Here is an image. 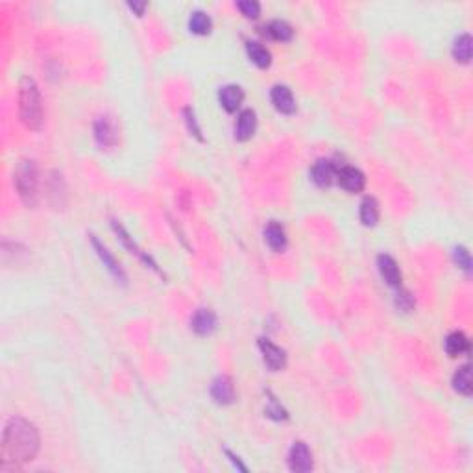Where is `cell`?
Wrapping results in <instances>:
<instances>
[{
  "instance_id": "4",
  "label": "cell",
  "mask_w": 473,
  "mask_h": 473,
  "mask_svg": "<svg viewBox=\"0 0 473 473\" xmlns=\"http://www.w3.org/2000/svg\"><path fill=\"white\" fill-rule=\"evenodd\" d=\"M93 135H95L96 145L100 146L102 150H111L121 141V128H118L115 117L106 113L96 118L93 124Z\"/></svg>"
},
{
  "instance_id": "19",
  "label": "cell",
  "mask_w": 473,
  "mask_h": 473,
  "mask_svg": "<svg viewBox=\"0 0 473 473\" xmlns=\"http://www.w3.org/2000/svg\"><path fill=\"white\" fill-rule=\"evenodd\" d=\"M246 54L256 67L268 69L272 65V54L259 41H246Z\"/></svg>"
},
{
  "instance_id": "15",
  "label": "cell",
  "mask_w": 473,
  "mask_h": 473,
  "mask_svg": "<svg viewBox=\"0 0 473 473\" xmlns=\"http://www.w3.org/2000/svg\"><path fill=\"white\" fill-rule=\"evenodd\" d=\"M265 242L268 244V248L272 251H281L287 250V244H289V237H287V231H285L283 224L278 222V220H270V222L265 226Z\"/></svg>"
},
{
  "instance_id": "29",
  "label": "cell",
  "mask_w": 473,
  "mask_h": 473,
  "mask_svg": "<svg viewBox=\"0 0 473 473\" xmlns=\"http://www.w3.org/2000/svg\"><path fill=\"white\" fill-rule=\"evenodd\" d=\"M237 8L246 19H257L261 15V4L257 0H239Z\"/></svg>"
},
{
  "instance_id": "9",
  "label": "cell",
  "mask_w": 473,
  "mask_h": 473,
  "mask_svg": "<svg viewBox=\"0 0 473 473\" xmlns=\"http://www.w3.org/2000/svg\"><path fill=\"white\" fill-rule=\"evenodd\" d=\"M209 394H211L213 401H215L217 405H231L235 401L233 379L229 377V375H224V373L222 375H217V377L213 379Z\"/></svg>"
},
{
  "instance_id": "10",
  "label": "cell",
  "mask_w": 473,
  "mask_h": 473,
  "mask_svg": "<svg viewBox=\"0 0 473 473\" xmlns=\"http://www.w3.org/2000/svg\"><path fill=\"white\" fill-rule=\"evenodd\" d=\"M337 184L351 195H355V193H362L366 187V176L357 167H339Z\"/></svg>"
},
{
  "instance_id": "22",
  "label": "cell",
  "mask_w": 473,
  "mask_h": 473,
  "mask_svg": "<svg viewBox=\"0 0 473 473\" xmlns=\"http://www.w3.org/2000/svg\"><path fill=\"white\" fill-rule=\"evenodd\" d=\"M48 198H51L52 206L62 209L65 206V198H67V189H65V181H63V176L60 172H52L51 179H48Z\"/></svg>"
},
{
  "instance_id": "12",
  "label": "cell",
  "mask_w": 473,
  "mask_h": 473,
  "mask_svg": "<svg viewBox=\"0 0 473 473\" xmlns=\"http://www.w3.org/2000/svg\"><path fill=\"white\" fill-rule=\"evenodd\" d=\"M337 174H339V167L329 159H320L311 168V179L314 181V185L322 187V189L337 184Z\"/></svg>"
},
{
  "instance_id": "17",
  "label": "cell",
  "mask_w": 473,
  "mask_h": 473,
  "mask_svg": "<svg viewBox=\"0 0 473 473\" xmlns=\"http://www.w3.org/2000/svg\"><path fill=\"white\" fill-rule=\"evenodd\" d=\"M244 100V91L237 84H228L218 89V102L228 113L239 111L240 104Z\"/></svg>"
},
{
  "instance_id": "24",
  "label": "cell",
  "mask_w": 473,
  "mask_h": 473,
  "mask_svg": "<svg viewBox=\"0 0 473 473\" xmlns=\"http://www.w3.org/2000/svg\"><path fill=\"white\" fill-rule=\"evenodd\" d=\"M267 34L272 37L274 41H279V43H289L292 37H294V30L290 26L287 21H281V19H276L272 23L267 26Z\"/></svg>"
},
{
  "instance_id": "23",
  "label": "cell",
  "mask_w": 473,
  "mask_h": 473,
  "mask_svg": "<svg viewBox=\"0 0 473 473\" xmlns=\"http://www.w3.org/2000/svg\"><path fill=\"white\" fill-rule=\"evenodd\" d=\"M359 218H361L362 226L373 228L379 222V204L373 196H366L361 202V209H359Z\"/></svg>"
},
{
  "instance_id": "31",
  "label": "cell",
  "mask_w": 473,
  "mask_h": 473,
  "mask_svg": "<svg viewBox=\"0 0 473 473\" xmlns=\"http://www.w3.org/2000/svg\"><path fill=\"white\" fill-rule=\"evenodd\" d=\"M224 453H226V456H228V458H229V462H231V464H233V466L237 467L239 472H244V473L248 472V466H244V464L240 462V458L237 455H235L233 451H231V449H224Z\"/></svg>"
},
{
  "instance_id": "8",
  "label": "cell",
  "mask_w": 473,
  "mask_h": 473,
  "mask_svg": "<svg viewBox=\"0 0 473 473\" xmlns=\"http://www.w3.org/2000/svg\"><path fill=\"white\" fill-rule=\"evenodd\" d=\"M218 328L217 314L207 309V307H200L196 309L193 318H190V329L195 331L198 337H211Z\"/></svg>"
},
{
  "instance_id": "3",
  "label": "cell",
  "mask_w": 473,
  "mask_h": 473,
  "mask_svg": "<svg viewBox=\"0 0 473 473\" xmlns=\"http://www.w3.org/2000/svg\"><path fill=\"white\" fill-rule=\"evenodd\" d=\"M13 184L24 206L34 209L39 202V168L32 159H24L17 165L13 174Z\"/></svg>"
},
{
  "instance_id": "11",
  "label": "cell",
  "mask_w": 473,
  "mask_h": 473,
  "mask_svg": "<svg viewBox=\"0 0 473 473\" xmlns=\"http://www.w3.org/2000/svg\"><path fill=\"white\" fill-rule=\"evenodd\" d=\"M377 270L381 274V278L389 287H394V289H401V281H403V276H401L400 265L395 261L394 257L389 256V253H381L377 257Z\"/></svg>"
},
{
  "instance_id": "2",
  "label": "cell",
  "mask_w": 473,
  "mask_h": 473,
  "mask_svg": "<svg viewBox=\"0 0 473 473\" xmlns=\"http://www.w3.org/2000/svg\"><path fill=\"white\" fill-rule=\"evenodd\" d=\"M19 117L32 132H39L43 128V100L39 87L30 76H23L19 84Z\"/></svg>"
},
{
  "instance_id": "28",
  "label": "cell",
  "mask_w": 473,
  "mask_h": 473,
  "mask_svg": "<svg viewBox=\"0 0 473 473\" xmlns=\"http://www.w3.org/2000/svg\"><path fill=\"white\" fill-rule=\"evenodd\" d=\"M184 118L185 124H187V130H189L190 135H195L198 141H204V135H202V128L198 121H196V113L193 107H185L184 109Z\"/></svg>"
},
{
  "instance_id": "16",
  "label": "cell",
  "mask_w": 473,
  "mask_h": 473,
  "mask_svg": "<svg viewBox=\"0 0 473 473\" xmlns=\"http://www.w3.org/2000/svg\"><path fill=\"white\" fill-rule=\"evenodd\" d=\"M257 130V113L250 107H246L239 113L237 123H235V139L240 143H246L253 137Z\"/></svg>"
},
{
  "instance_id": "32",
  "label": "cell",
  "mask_w": 473,
  "mask_h": 473,
  "mask_svg": "<svg viewBox=\"0 0 473 473\" xmlns=\"http://www.w3.org/2000/svg\"><path fill=\"white\" fill-rule=\"evenodd\" d=\"M146 6H148L146 2H128V8L137 15V17H143V15H145Z\"/></svg>"
},
{
  "instance_id": "18",
  "label": "cell",
  "mask_w": 473,
  "mask_h": 473,
  "mask_svg": "<svg viewBox=\"0 0 473 473\" xmlns=\"http://www.w3.org/2000/svg\"><path fill=\"white\" fill-rule=\"evenodd\" d=\"M470 348H472V346H470V339H467L462 331H453V333H449L444 342L445 353H447L451 359L466 355V353H470Z\"/></svg>"
},
{
  "instance_id": "20",
  "label": "cell",
  "mask_w": 473,
  "mask_h": 473,
  "mask_svg": "<svg viewBox=\"0 0 473 473\" xmlns=\"http://www.w3.org/2000/svg\"><path fill=\"white\" fill-rule=\"evenodd\" d=\"M451 54H453V60L456 63H462V65H467L472 62L473 54V39L470 34H461L453 43V48H451Z\"/></svg>"
},
{
  "instance_id": "6",
  "label": "cell",
  "mask_w": 473,
  "mask_h": 473,
  "mask_svg": "<svg viewBox=\"0 0 473 473\" xmlns=\"http://www.w3.org/2000/svg\"><path fill=\"white\" fill-rule=\"evenodd\" d=\"M287 464L289 470L294 473H307L314 467V458L309 449V445L301 440H296L294 444L290 445L289 455H287Z\"/></svg>"
},
{
  "instance_id": "30",
  "label": "cell",
  "mask_w": 473,
  "mask_h": 473,
  "mask_svg": "<svg viewBox=\"0 0 473 473\" xmlns=\"http://www.w3.org/2000/svg\"><path fill=\"white\" fill-rule=\"evenodd\" d=\"M395 303H398V307H400V309H403V311H409V309H412V305H414V301H412V298H411V294H409V292H398Z\"/></svg>"
},
{
  "instance_id": "25",
  "label": "cell",
  "mask_w": 473,
  "mask_h": 473,
  "mask_svg": "<svg viewBox=\"0 0 473 473\" xmlns=\"http://www.w3.org/2000/svg\"><path fill=\"white\" fill-rule=\"evenodd\" d=\"M211 28H213V21L206 12H202V10H196V12L190 13V17H189L190 34L207 35L209 32H211Z\"/></svg>"
},
{
  "instance_id": "1",
  "label": "cell",
  "mask_w": 473,
  "mask_h": 473,
  "mask_svg": "<svg viewBox=\"0 0 473 473\" xmlns=\"http://www.w3.org/2000/svg\"><path fill=\"white\" fill-rule=\"evenodd\" d=\"M41 447L39 429L26 418L15 416L6 423L2 434V466H19L34 461Z\"/></svg>"
},
{
  "instance_id": "7",
  "label": "cell",
  "mask_w": 473,
  "mask_h": 473,
  "mask_svg": "<svg viewBox=\"0 0 473 473\" xmlns=\"http://www.w3.org/2000/svg\"><path fill=\"white\" fill-rule=\"evenodd\" d=\"M257 344L262 353V361L270 372H281L287 366V351L283 348H279L278 344H274L272 340L265 339V337H261Z\"/></svg>"
},
{
  "instance_id": "14",
  "label": "cell",
  "mask_w": 473,
  "mask_h": 473,
  "mask_svg": "<svg viewBox=\"0 0 473 473\" xmlns=\"http://www.w3.org/2000/svg\"><path fill=\"white\" fill-rule=\"evenodd\" d=\"M111 228H113V231H115V233H117L118 239H121V242H123V244L126 246V248H128L130 253H134V256L139 257L141 261L145 262L146 267H150L152 270H154V272L161 274V270H159V268H157V262L154 261V259H152V257L148 256V253H146V251H143V250H141V248H139V246L135 244V240L132 239V237H130L128 231H126V229H124L123 226H121V224L117 222V220H111ZM161 276H163V274H161Z\"/></svg>"
},
{
  "instance_id": "26",
  "label": "cell",
  "mask_w": 473,
  "mask_h": 473,
  "mask_svg": "<svg viewBox=\"0 0 473 473\" xmlns=\"http://www.w3.org/2000/svg\"><path fill=\"white\" fill-rule=\"evenodd\" d=\"M265 414H267L268 418L276 420V422H285V420H289V412H287V409H285L276 398H270L267 409H265Z\"/></svg>"
},
{
  "instance_id": "27",
  "label": "cell",
  "mask_w": 473,
  "mask_h": 473,
  "mask_svg": "<svg viewBox=\"0 0 473 473\" xmlns=\"http://www.w3.org/2000/svg\"><path fill=\"white\" fill-rule=\"evenodd\" d=\"M453 259H455L458 268H462L464 272H472V256H470V251H467L466 246H455V248H453Z\"/></svg>"
},
{
  "instance_id": "5",
  "label": "cell",
  "mask_w": 473,
  "mask_h": 473,
  "mask_svg": "<svg viewBox=\"0 0 473 473\" xmlns=\"http://www.w3.org/2000/svg\"><path fill=\"white\" fill-rule=\"evenodd\" d=\"M89 239H91V244H93V250L96 251V256H98V259L102 261V265L107 268V272L111 274L113 278L117 279V283H121V285L128 283V276H126V272H124V268L121 267V262H118L117 259H115V256L109 251V248H107V246L104 244V242H102L96 235L91 233Z\"/></svg>"
},
{
  "instance_id": "13",
  "label": "cell",
  "mask_w": 473,
  "mask_h": 473,
  "mask_svg": "<svg viewBox=\"0 0 473 473\" xmlns=\"http://www.w3.org/2000/svg\"><path fill=\"white\" fill-rule=\"evenodd\" d=\"M270 100L281 115H294L296 113V98L289 85H274L272 91H270Z\"/></svg>"
},
{
  "instance_id": "21",
  "label": "cell",
  "mask_w": 473,
  "mask_h": 473,
  "mask_svg": "<svg viewBox=\"0 0 473 473\" xmlns=\"http://www.w3.org/2000/svg\"><path fill=\"white\" fill-rule=\"evenodd\" d=\"M451 384H453V390L456 394L461 395H472L473 384H472V368L470 364H462L461 368H456V372L453 373V379H451Z\"/></svg>"
}]
</instances>
